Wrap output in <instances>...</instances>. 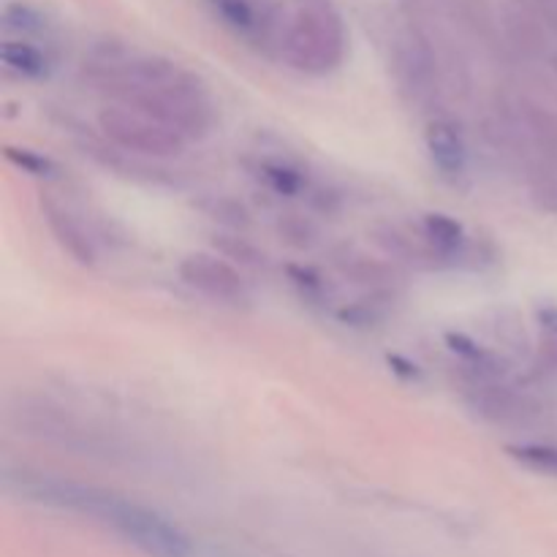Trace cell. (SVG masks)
Wrapping results in <instances>:
<instances>
[{"label":"cell","instance_id":"1","mask_svg":"<svg viewBox=\"0 0 557 557\" xmlns=\"http://www.w3.org/2000/svg\"><path fill=\"white\" fill-rule=\"evenodd\" d=\"M87 74L114 92L123 107L156 117L183 139L205 136L215 117L201 82L183 65L158 54L107 44L90 58Z\"/></svg>","mask_w":557,"mask_h":557},{"label":"cell","instance_id":"2","mask_svg":"<svg viewBox=\"0 0 557 557\" xmlns=\"http://www.w3.org/2000/svg\"><path fill=\"white\" fill-rule=\"evenodd\" d=\"M27 493L49 506L96 517L147 557H190L194 553L190 539L174 522L120 495L71 482H36L27 487Z\"/></svg>","mask_w":557,"mask_h":557},{"label":"cell","instance_id":"3","mask_svg":"<svg viewBox=\"0 0 557 557\" xmlns=\"http://www.w3.org/2000/svg\"><path fill=\"white\" fill-rule=\"evenodd\" d=\"M346 25L332 0H292L277 54L294 71L324 76L346 58Z\"/></svg>","mask_w":557,"mask_h":557},{"label":"cell","instance_id":"4","mask_svg":"<svg viewBox=\"0 0 557 557\" xmlns=\"http://www.w3.org/2000/svg\"><path fill=\"white\" fill-rule=\"evenodd\" d=\"M207 9L234 38L248 47L277 52L292 0H207Z\"/></svg>","mask_w":557,"mask_h":557},{"label":"cell","instance_id":"5","mask_svg":"<svg viewBox=\"0 0 557 557\" xmlns=\"http://www.w3.org/2000/svg\"><path fill=\"white\" fill-rule=\"evenodd\" d=\"M98 123H101L109 141H114L123 150L136 152V156L172 158L180 156L185 147V139L177 131L158 123L156 117H147V114L136 112V109L123 107V103L103 109Z\"/></svg>","mask_w":557,"mask_h":557},{"label":"cell","instance_id":"6","mask_svg":"<svg viewBox=\"0 0 557 557\" xmlns=\"http://www.w3.org/2000/svg\"><path fill=\"white\" fill-rule=\"evenodd\" d=\"M180 277H183L185 286L196 288V292L215 299V302L239 305V302H248L250 297L243 275H239L228 261H223L221 256H210V253L188 256V259H183V264H180Z\"/></svg>","mask_w":557,"mask_h":557},{"label":"cell","instance_id":"7","mask_svg":"<svg viewBox=\"0 0 557 557\" xmlns=\"http://www.w3.org/2000/svg\"><path fill=\"white\" fill-rule=\"evenodd\" d=\"M41 215L44 221H47L52 237L58 239V245L71 256V259L79 261V264H92V261H96V248H92L90 234H87V228L82 226L79 218H76L69 207L54 201L52 196H44Z\"/></svg>","mask_w":557,"mask_h":557},{"label":"cell","instance_id":"8","mask_svg":"<svg viewBox=\"0 0 557 557\" xmlns=\"http://www.w3.org/2000/svg\"><path fill=\"white\" fill-rule=\"evenodd\" d=\"M428 152L444 180H460L468 169V147L462 131L451 120H433L428 125Z\"/></svg>","mask_w":557,"mask_h":557},{"label":"cell","instance_id":"9","mask_svg":"<svg viewBox=\"0 0 557 557\" xmlns=\"http://www.w3.org/2000/svg\"><path fill=\"white\" fill-rule=\"evenodd\" d=\"M36 38L38 36H9L5 33L0 58L11 74L22 76V79H47L52 71V60H49L47 49L36 44Z\"/></svg>","mask_w":557,"mask_h":557},{"label":"cell","instance_id":"10","mask_svg":"<svg viewBox=\"0 0 557 557\" xmlns=\"http://www.w3.org/2000/svg\"><path fill=\"white\" fill-rule=\"evenodd\" d=\"M422 232L430 250L444 256V259L460 256L462 248H466V228H462L455 218L444 215V212H433V215L424 218Z\"/></svg>","mask_w":557,"mask_h":557},{"label":"cell","instance_id":"11","mask_svg":"<svg viewBox=\"0 0 557 557\" xmlns=\"http://www.w3.org/2000/svg\"><path fill=\"white\" fill-rule=\"evenodd\" d=\"M509 455L525 468L547 476H557V446H542V444H520L509 446Z\"/></svg>","mask_w":557,"mask_h":557},{"label":"cell","instance_id":"12","mask_svg":"<svg viewBox=\"0 0 557 557\" xmlns=\"http://www.w3.org/2000/svg\"><path fill=\"white\" fill-rule=\"evenodd\" d=\"M5 158H9L14 166H20L22 172L33 174V177H52L54 174V163L49 158L38 156L33 150H20V147H9L5 150Z\"/></svg>","mask_w":557,"mask_h":557},{"label":"cell","instance_id":"13","mask_svg":"<svg viewBox=\"0 0 557 557\" xmlns=\"http://www.w3.org/2000/svg\"><path fill=\"white\" fill-rule=\"evenodd\" d=\"M264 177H267V183H270L272 188L277 190V194L294 196L299 188H302V177H299L294 169L277 166V163H270V166H264Z\"/></svg>","mask_w":557,"mask_h":557},{"label":"cell","instance_id":"14","mask_svg":"<svg viewBox=\"0 0 557 557\" xmlns=\"http://www.w3.org/2000/svg\"><path fill=\"white\" fill-rule=\"evenodd\" d=\"M292 277L294 283H297L299 288L305 292V297H319V294H324V283H321V277L315 275L313 270H305V267H292Z\"/></svg>","mask_w":557,"mask_h":557}]
</instances>
